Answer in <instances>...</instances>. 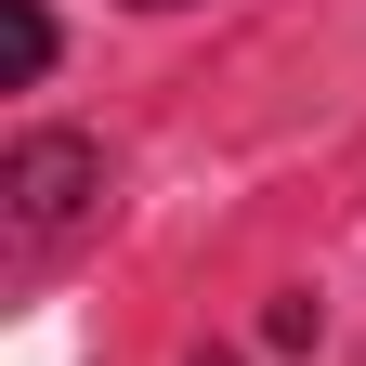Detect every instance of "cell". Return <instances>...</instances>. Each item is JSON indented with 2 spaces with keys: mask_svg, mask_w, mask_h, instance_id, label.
<instances>
[{
  "mask_svg": "<svg viewBox=\"0 0 366 366\" xmlns=\"http://www.w3.org/2000/svg\"><path fill=\"white\" fill-rule=\"evenodd\" d=\"M0 197H14L26 236H66V222L105 197V144H79V131H26V144L0 157Z\"/></svg>",
  "mask_w": 366,
  "mask_h": 366,
  "instance_id": "1",
  "label": "cell"
},
{
  "mask_svg": "<svg viewBox=\"0 0 366 366\" xmlns=\"http://www.w3.org/2000/svg\"><path fill=\"white\" fill-rule=\"evenodd\" d=\"M0 79H14V92L53 79V14H39V0H0Z\"/></svg>",
  "mask_w": 366,
  "mask_h": 366,
  "instance_id": "2",
  "label": "cell"
},
{
  "mask_svg": "<svg viewBox=\"0 0 366 366\" xmlns=\"http://www.w3.org/2000/svg\"><path fill=\"white\" fill-rule=\"evenodd\" d=\"M197 366H236V353H197Z\"/></svg>",
  "mask_w": 366,
  "mask_h": 366,
  "instance_id": "3",
  "label": "cell"
},
{
  "mask_svg": "<svg viewBox=\"0 0 366 366\" xmlns=\"http://www.w3.org/2000/svg\"><path fill=\"white\" fill-rule=\"evenodd\" d=\"M157 14H170V0H157Z\"/></svg>",
  "mask_w": 366,
  "mask_h": 366,
  "instance_id": "4",
  "label": "cell"
}]
</instances>
